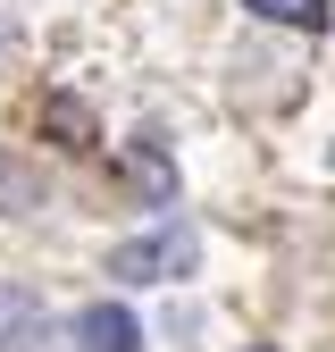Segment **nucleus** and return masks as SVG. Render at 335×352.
<instances>
[{
	"label": "nucleus",
	"instance_id": "nucleus-1",
	"mask_svg": "<svg viewBox=\"0 0 335 352\" xmlns=\"http://www.w3.org/2000/svg\"><path fill=\"white\" fill-rule=\"evenodd\" d=\"M193 260H201L193 227H151V235L109 252V277H126V285H176V277H193Z\"/></svg>",
	"mask_w": 335,
	"mask_h": 352
},
{
	"label": "nucleus",
	"instance_id": "nucleus-2",
	"mask_svg": "<svg viewBox=\"0 0 335 352\" xmlns=\"http://www.w3.org/2000/svg\"><path fill=\"white\" fill-rule=\"evenodd\" d=\"M76 344L84 352H143V327H135L126 302H93V311L76 319Z\"/></svg>",
	"mask_w": 335,
	"mask_h": 352
},
{
	"label": "nucleus",
	"instance_id": "nucleus-3",
	"mask_svg": "<svg viewBox=\"0 0 335 352\" xmlns=\"http://www.w3.org/2000/svg\"><path fill=\"white\" fill-rule=\"evenodd\" d=\"M126 185H135L143 201H168V193H176V168H168V151H159L151 135H143L135 151H126Z\"/></svg>",
	"mask_w": 335,
	"mask_h": 352
},
{
	"label": "nucleus",
	"instance_id": "nucleus-4",
	"mask_svg": "<svg viewBox=\"0 0 335 352\" xmlns=\"http://www.w3.org/2000/svg\"><path fill=\"white\" fill-rule=\"evenodd\" d=\"M42 336V302L25 285H0V352H25Z\"/></svg>",
	"mask_w": 335,
	"mask_h": 352
},
{
	"label": "nucleus",
	"instance_id": "nucleus-5",
	"mask_svg": "<svg viewBox=\"0 0 335 352\" xmlns=\"http://www.w3.org/2000/svg\"><path fill=\"white\" fill-rule=\"evenodd\" d=\"M243 9H260L268 25H302V34H327V0H243Z\"/></svg>",
	"mask_w": 335,
	"mask_h": 352
},
{
	"label": "nucleus",
	"instance_id": "nucleus-6",
	"mask_svg": "<svg viewBox=\"0 0 335 352\" xmlns=\"http://www.w3.org/2000/svg\"><path fill=\"white\" fill-rule=\"evenodd\" d=\"M42 118H51V126H59V135H67V143H93V118H84L76 101H51V109H42Z\"/></svg>",
	"mask_w": 335,
	"mask_h": 352
},
{
	"label": "nucleus",
	"instance_id": "nucleus-7",
	"mask_svg": "<svg viewBox=\"0 0 335 352\" xmlns=\"http://www.w3.org/2000/svg\"><path fill=\"white\" fill-rule=\"evenodd\" d=\"M0 201H34V176L25 168H0Z\"/></svg>",
	"mask_w": 335,
	"mask_h": 352
},
{
	"label": "nucleus",
	"instance_id": "nucleus-8",
	"mask_svg": "<svg viewBox=\"0 0 335 352\" xmlns=\"http://www.w3.org/2000/svg\"><path fill=\"white\" fill-rule=\"evenodd\" d=\"M0 51H9V25H0Z\"/></svg>",
	"mask_w": 335,
	"mask_h": 352
},
{
	"label": "nucleus",
	"instance_id": "nucleus-9",
	"mask_svg": "<svg viewBox=\"0 0 335 352\" xmlns=\"http://www.w3.org/2000/svg\"><path fill=\"white\" fill-rule=\"evenodd\" d=\"M251 352H268V344H251Z\"/></svg>",
	"mask_w": 335,
	"mask_h": 352
}]
</instances>
